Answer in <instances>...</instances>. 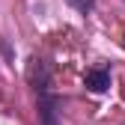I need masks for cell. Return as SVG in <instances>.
Segmentation results:
<instances>
[{"label":"cell","mask_w":125,"mask_h":125,"mask_svg":"<svg viewBox=\"0 0 125 125\" xmlns=\"http://www.w3.org/2000/svg\"><path fill=\"white\" fill-rule=\"evenodd\" d=\"M36 113H39V125H60V98L51 89L36 92Z\"/></svg>","instance_id":"1"},{"label":"cell","mask_w":125,"mask_h":125,"mask_svg":"<svg viewBox=\"0 0 125 125\" xmlns=\"http://www.w3.org/2000/svg\"><path fill=\"white\" fill-rule=\"evenodd\" d=\"M27 81H30V86H33L36 92L51 89V66H48L42 57H33L30 66H27Z\"/></svg>","instance_id":"2"},{"label":"cell","mask_w":125,"mask_h":125,"mask_svg":"<svg viewBox=\"0 0 125 125\" xmlns=\"http://www.w3.org/2000/svg\"><path fill=\"white\" fill-rule=\"evenodd\" d=\"M83 86L89 92H107V89H110V69H104V66L89 69L83 74Z\"/></svg>","instance_id":"3"},{"label":"cell","mask_w":125,"mask_h":125,"mask_svg":"<svg viewBox=\"0 0 125 125\" xmlns=\"http://www.w3.org/2000/svg\"><path fill=\"white\" fill-rule=\"evenodd\" d=\"M69 3L77 9V12H92V6H95V0H69Z\"/></svg>","instance_id":"4"},{"label":"cell","mask_w":125,"mask_h":125,"mask_svg":"<svg viewBox=\"0 0 125 125\" xmlns=\"http://www.w3.org/2000/svg\"><path fill=\"white\" fill-rule=\"evenodd\" d=\"M0 51H3V57H6V60H12V51H9V45H6L3 39H0Z\"/></svg>","instance_id":"5"}]
</instances>
